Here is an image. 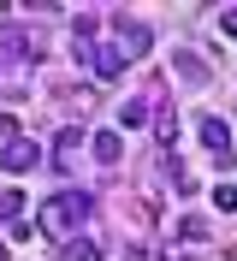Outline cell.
<instances>
[{
    "label": "cell",
    "instance_id": "obj_3",
    "mask_svg": "<svg viewBox=\"0 0 237 261\" xmlns=\"http://www.w3.org/2000/svg\"><path fill=\"white\" fill-rule=\"evenodd\" d=\"M202 143H207V148H214V154L225 161V154H231V130H225L220 119H202Z\"/></svg>",
    "mask_w": 237,
    "mask_h": 261
},
{
    "label": "cell",
    "instance_id": "obj_4",
    "mask_svg": "<svg viewBox=\"0 0 237 261\" xmlns=\"http://www.w3.org/2000/svg\"><path fill=\"white\" fill-rule=\"evenodd\" d=\"M119 154H125V143H119V130H95V161H119Z\"/></svg>",
    "mask_w": 237,
    "mask_h": 261
},
{
    "label": "cell",
    "instance_id": "obj_7",
    "mask_svg": "<svg viewBox=\"0 0 237 261\" xmlns=\"http://www.w3.org/2000/svg\"><path fill=\"white\" fill-rule=\"evenodd\" d=\"M18 208H24V196H18V190H6V196H0V214H6V220H12Z\"/></svg>",
    "mask_w": 237,
    "mask_h": 261
},
{
    "label": "cell",
    "instance_id": "obj_5",
    "mask_svg": "<svg viewBox=\"0 0 237 261\" xmlns=\"http://www.w3.org/2000/svg\"><path fill=\"white\" fill-rule=\"evenodd\" d=\"M214 208H225V214L237 208V184H220V190H214Z\"/></svg>",
    "mask_w": 237,
    "mask_h": 261
},
{
    "label": "cell",
    "instance_id": "obj_6",
    "mask_svg": "<svg viewBox=\"0 0 237 261\" xmlns=\"http://www.w3.org/2000/svg\"><path fill=\"white\" fill-rule=\"evenodd\" d=\"M119 119H125V125H142V119H148V107H142V101H125V113H119Z\"/></svg>",
    "mask_w": 237,
    "mask_h": 261
},
{
    "label": "cell",
    "instance_id": "obj_2",
    "mask_svg": "<svg viewBox=\"0 0 237 261\" xmlns=\"http://www.w3.org/2000/svg\"><path fill=\"white\" fill-rule=\"evenodd\" d=\"M0 166H6V172H24V166H36V143L12 137V143H6V154H0Z\"/></svg>",
    "mask_w": 237,
    "mask_h": 261
},
{
    "label": "cell",
    "instance_id": "obj_10",
    "mask_svg": "<svg viewBox=\"0 0 237 261\" xmlns=\"http://www.w3.org/2000/svg\"><path fill=\"white\" fill-rule=\"evenodd\" d=\"M0 261H12V255H6V249H0Z\"/></svg>",
    "mask_w": 237,
    "mask_h": 261
},
{
    "label": "cell",
    "instance_id": "obj_9",
    "mask_svg": "<svg viewBox=\"0 0 237 261\" xmlns=\"http://www.w3.org/2000/svg\"><path fill=\"white\" fill-rule=\"evenodd\" d=\"M220 30H225V36L237 42V12H220Z\"/></svg>",
    "mask_w": 237,
    "mask_h": 261
},
{
    "label": "cell",
    "instance_id": "obj_1",
    "mask_svg": "<svg viewBox=\"0 0 237 261\" xmlns=\"http://www.w3.org/2000/svg\"><path fill=\"white\" fill-rule=\"evenodd\" d=\"M83 220H95V196L89 190H65V196H47L42 202V226L47 231H71Z\"/></svg>",
    "mask_w": 237,
    "mask_h": 261
},
{
    "label": "cell",
    "instance_id": "obj_8",
    "mask_svg": "<svg viewBox=\"0 0 237 261\" xmlns=\"http://www.w3.org/2000/svg\"><path fill=\"white\" fill-rule=\"evenodd\" d=\"M71 261H107V255H101L95 244H77V249H71Z\"/></svg>",
    "mask_w": 237,
    "mask_h": 261
}]
</instances>
